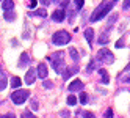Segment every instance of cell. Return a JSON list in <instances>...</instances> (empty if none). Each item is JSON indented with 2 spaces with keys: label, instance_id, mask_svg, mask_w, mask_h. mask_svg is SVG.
<instances>
[{
  "label": "cell",
  "instance_id": "obj_1",
  "mask_svg": "<svg viewBox=\"0 0 130 118\" xmlns=\"http://www.w3.org/2000/svg\"><path fill=\"white\" fill-rule=\"evenodd\" d=\"M116 2H104V3H100L94 11H92V14H91V22H97V21H100V19H105V16L111 11V8H113V5H115Z\"/></svg>",
  "mask_w": 130,
  "mask_h": 118
},
{
  "label": "cell",
  "instance_id": "obj_2",
  "mask_svg": "<svg viewBox=\"0 0 130 118\" xmlns=\"http://www.w3.org/2000/svg\"><path fill=\"white\" fill-rule=\"evenodd\" d=\"M49 60L52 61V66L55 69V72H58V74L63 76V72H64V52H57V54H53V55L49 57Z\"/></svg>",
  "mask_w": 130,
  "mask_h": 118
},
{
  "label": "cell",
  "instance_id": "obj_3",
  "mask_svg": "<svg viewBox=\"0 0 130 118\" xmlns=\"http://www.w3.org/2000/svg\"><path fill=\"white\" fill-rule=\"evenodd\" d=\"M52 41L57 46H64V44H68L71 41V35L68 30H58L52 35Z\"/></svg>",
  "mask_w": 130,
  "mask_h": 118
},
{
  "label": "cell",
  "instance_id": "obj_4",
  "mask_svg": "<svg viewBox=\"0 0 130 118\" xmlns=\"http://www.w3.org/2000/svg\"><path fill=\"white\" fill-rule=\"evenodd\" d=\"M28 98H30V91H28V90H16V91L11 93V101L16 106L24 104Z\"/></svg>",
  "mask_w": 130,
  "mask_h": 118
},
{
  "label": "cell",
  "instance_id": "obj_5",
  "mask_svg": "<svg viewBox=\"0 0 130 118\" xmlns=\"http://www.w3.org/2000/svg\"><path fill=\"white\" fill-rule=\"evenodd\" d=\"M97 61H102V63H105V65H111V63H115V55H113V52L108 50L107 47H102V49L97 52Z\"/></svg>",
  "mask_w": 130,
  "mask_h": 118
},
{
  "label": "cell",
  "instance_id": "obj_6",
  "mask_svg": "<svg viewBox=\"0 0 130 118\" xmlns=\"http://www.w3.org/2000/svg\"><path fill=\"white\" fill-rule=\"evenodd\" d=\"M52 19H53V22H63L64 19H66V10H55L53 13H52Z\"/></svg>",
  "mask_w": 130,
  "mask_h": 118
},
{
  "label": "cell",
  "instance_id": "obj_7",
  "mask_svg": "<svg viewBox=\"0 0 130 118\" xmlns=\"http://www.w3.org/2000/svg\"><path fill=\"white\" fill-rule=\"evenodd\" d=\"M36 69H33V68H30L28 71H27V74H25V84L27 85H31V84H35V80H36Z\"/></svg>",
  "mask_w": 130,
  "mask_h": 118
},
{
  "label": "cell",
  "instance_id": "obj_8",
  "mask_svg": "<svg viewBox=\"0 0 130 118\" xmlns=\"http://www.w3.org/2000/svg\"><path fill=\"white\" fill-rule=\"evenodd\" d=\"M83 87H85V84H83L80 79H75L69 84L68 88H69V91H80V90H83Z\"/></svg>",
  "mask_w": 130,
  "mask_h": 118
},
{
  "label": "cell",
  "instance_id": "obj_9",
  "mask_svg": "<svg viewBox=\"0 0 130 118\" xmlns=\"http://www.w3.org/2000/svg\"><path fill=\"white\" fill-rule=\"evenodd\" d=\"M36 74H38L41 79H45V77H47V74H49L47 65H45V63H39L38 68H36Z\"/></svg>",
  "mask_w": 130,
  "mask_h": 118
},
{
  "label": "cell",
  "instance_id": "obj_10",
  "mask_svg": "<svg viewBox=\"0 0 130 118\" xmlns=\"http://www.w3.org/2000/svg\"><path fill=\"white\" fill-rule=\"evenodd\" d=\"M80 69H78V66H72V68H68V69H64V72H63V79L64 80H68L69 77H72L74 74H77Z\"/></svg>",
  "mask_w": 130,
  "mask_h": 118
},
{
  "label": "cell",
  "instance_id": "obj_11",
  "mask_svg": "<svg viewBox=\"0 0 130 118\" xmlns=\"http://www.w3.org/2000/svg\"><path fill=\"white\" fill-rule=\"evenodd\" d=\"M28 63H30V55H28L27 52H22L21 60H19V65H17V66H19V68H25Z\"/></svg>",
  "mask_w": 130,
  "mask_h": 118
},
{
  "label": "cell",
  "instance_id": "obj_12",
  "mask_svg": "<svg viewBox=\"0 0 130 118\" xmlns=\"http://www.w3.org/2000/svg\"><path fill=\"white\" fill-rule=\"evenodd\" d=\"M108 40H110V29L105 30L104 33L99 36V44H100V46H105V44L108 43Z\"/></svg>",
  "mask_w": 130,
  "mask_h": 118
},
{
  "label": "cell",
  "instance_id": "obj_13",
  "mask_svg": "<svg viewBox=\"0 0 130 118\" xmlns=\"http://www.w3.org/2000/svg\"><path fill=\"white\" fill-rule=\"evenodd\" d=\"M2 8H3V13H6V11H14V2H13V0H6V2L2 3Z\"/></svg>",
  "mask_w": 130,
  "mask_h": 118
},
{
  "label": "cell",
  "instance_id": "obj_14",
  "mask_svg": "<svg viewBox=\"0 0 130 118\" xmlns=\"http://www.w3.org/2000/svg\"><path fill=\"white\" fill-rule=\"evenodd\" d=\"M83 33H85V38H86V41H88L89 44H92V40H94V30H92V29H86V30L83 32Z\"/></svg>",
  "mask_w": 130,
  "mask_h": 118
},
{
  "label": "cell",
  "instance_id": "obj_15",
  "mask_svg": "<svg viewBox=\"0 0 130 118\" xmlns=\"http://www.w3.org/2000/svg\"><path fill=\"white\" fill-rule=\"evenodd\" d=\"M97 71L100 72V76H102V84H104V85L110 84V76H108V72H107L105 69H97Z\"/></svg>",
  "mask_w": 130,
  "mask_h": 118
},
{
  "label": "cell",
  "instance_id": "obj_16",
  "mask_svg": "<svg viewBox=\"0 0 130 118\" xmlns=\"http://www.w3.org/2000/svg\"><path fill=\"white\" fill-rule=\"evenodd\" d=\"M3 17L8 22H13L16 19V11H6V13H3Z\"/></svg>",
  "mask_w": 130,
  "mask_h": 118
},
{
  "label": "cell",
  "instance_id": "obj_17",
  "mask_svg": "<svg viewBox=\"0 0 130 118\" xmlns=\"http://www.w3.org/2000/svg\"><path fill=\"white\" fill-rule=\"evenodd\" d=\"M21 84H22V80L17 77V76H14V77H11V82H10V85L13 87V88H19L21 87Z\"/></svg>",
  "mask_w": 130,
  "mask_h": 118
},
{
  "label": "cell",
  "instance_id": "obj_18",
  "mask_svg": "<svg viewBox=\"0 0 130 118\" xmlns=\"http://www.w3.org/2000/svg\"><path fill=\"white\" fill-rule=\"evenodd\" d=\"M96 68H97V58H96V60H91V61H89V65H88V68H86V72H88V74H91V72L94 71Z\"/></svg>",
  "mask_w": 130,
  "mask_h": 118
},
{
  "label": "cell",
  "instance_id": "obj_19",
  "mask_svg": "<svg viewBox=\"0 0 130 118\" xmlns=\"http://www.w3.org/2000/svg\"><path fill=\"white\" fill-rule=\"evenodd\" d=\"M69 54H71V58L74 60V63H77V61L80 60V57H78V52H77L75 49H74V47H71V49H69Z\"/></svg>",
  "mask_w": 130,
  "mask_h": 118
},
{
  "label": "cell",
  "instance_id": "obj_20",
  "mask_svg": "<svg viewBox=\"0 0 130 118\" xmlns=\"http://www.w3.org/2000/svg\"><path fill=\"white\" fill-rule=\"evenodd\" d=\"M30 16H39V17H45V16H47V11H45L44 8H42V10H36V11H35V13H31Z\"/></svg>",
  "mask_w": 130,
  "mask_h": 118
},
{
  "label": "cell",
  "instance_id": "obj_21",
  "mask_svg": "<svg viewBox=\"0 0 130 118\" xmlns=\"http://www.w3.org/2000/svg\"><path fill=\"white\" fill-rule=\"evenodd\" d=\"M119 80H121V82H124V84H130V72L119 76Z\"/></svg>",
  "mask_w": 130,
  "mask_h": 118
},
{
  "label": "cell",
  "instance_id": "obj_22",
  "mask_svg": "<svg viewBox=\"0 0 130 118\" xmlns=\"http://www.w3.org/2000/svg\"><path fill=\"white\" fill-rule=\"evenodd\" d=\"M77 101H78V99L74 96V95H69V96H68V104H69V106H75Z\"/></svg>",
  "mask_w": 130,
  "mask_h": 118
},
{
  "label": "cell",
  "instance_id": "obj_23",
  "mask_svg": "<svg viewBox=\"0 0 130 118\" xmlns=\"http://www.w3.org/2000/svg\"><path fill=\"white\" fill-rule=\"evenodd\" d=\"M124 41H125V36H121V38L116 41V44H115V46H116V49H121V47H124Z\"/></svg>",
  "mask_w": 130,
  "mask_h": 118
},
{
  "label": "cell",
  "instance_id": "obj_24",
  "mask_svg": "<svg viewBox=\"0 0 130 118\" xmlns=\"http://www.w3.org/2000/svg\"><path fill=\"white\" fill-rule=\"evenodd\" d=\"M6 85H8L6 77H2V79H0V91H3V90L6 88Z\"/></svg>",
  "mask_w": 130,
  "mask_h": 118
},
{
  "label": "cell",
  "instance_id": "obj_25",
  "mask_svg": "<svg viewBox=\"0 0 130 118\" xmlns=\"http://www.w3.org/2000/svg\"><path fill=\"white\" fill-rule=\"evenodd\" d=\"M116 19H118V14H116V13H115V14H111V16H110V19H108V27L113 25V24L116 22Z\"/></svg>",
  "mask_w": 130,
  "mask_h": 118
},
{
  "label": "cell",
  "instance_id": "obj_26",
  "mask_svg": "<svg viewBox=\"0 0 130 118\" xmlns=\"http://www.w3.org/2000/svg\"><path fill=\"white\" fill-rule=\"evenodd\" d=\"M21 118H36L30 110H25V112H22V115H21Z\"/></svg>",
  "mask_w": 130,
  "mask_h": 118
},
{
  "label": "cell",
  "instance_id": "obj_27",
  "mask_svg": "<svg viewBox=\"0 0 130 118\" xmlns=\"http://www.w3.org/2000/svg\"><path fill=\"white\" fill-rule=\"evenodd\" d=\"M82 116H83V118H96V115H94V113H92V112H88V110L82 112Z\"/></svg>",
  "mask_w": 130,
  "mask_h": 118
},
{
  "label": "cell",
  "instance_id": "obj_28",
  "mask_svg": "<svg viewBox=\"0 0 130 118\" xmlns=\"http://www.w3.org/2000/svg\"><path fill=\"white\" fill-rule=\"evenodd\" d=\"M80 102H82V104H86V102H88V95H86V93H83V91L80 93Z\"/></svg>",
  "mask_w": 130,
  "mask_h": 118
},
{
  "label": "cell",
  "instance_id": "obj_29",
  "mask_svg": "<svg viewBox=\"0 0 130 118\" xmlns=\"http://www.w3.org/2000/svg\"><path fill=\"white\" fill-rule=\"evenodd\" d=\"M104 118H113V109H107L104 113Z\"/></svg>",
  "mask_w": 130,
  "mask_h": 118
},
{
  "label": "cell",
  "instance_id": "obj_30",
  "mask_svg": "<svg viewBox=\"0 0 130 118\" xmlns=\"http://www.w3.org/2000/svg\"><path fill=\"white\" fill-rule=\"evenodd\" d=\"M77 5V10H80V8H83V5H85V2H83V0H75V2H74Z\"/></svg>",
  "mask_w": 130,
  "mask_h": 118
},
{
  "label": "cell",
  "instance_id": "obj_31",
  "mask_svg": "<svg viewBox=\"0 0 130 118\" xmlns=\"http://www.w3.org/2000/svg\"><path fill=\"white\" fill-rule=\"evenodd\" d=\"M31 110H38V101L36 99H31Z\"/></svg>",
  "mask_w": 130,
  "mask_h": 118
},
{
  "label": "cell",
  "instance_id": "obj_32",
  "mask_svg": "<svg viewBox=\"0 0 130 118\" xmlns=\"http://www.w3.org/2000/svg\"><path fill=\"white\" fill-rule=\"evenodd\" d=\"M42 84H44V87H45V88H52V87H53V84L50 82V80H44Z\"/></svg>",
  "mask_w": 130,
  "mask_h": 118
},
{
  "label": "cell",
  "instance_id": "obj_33",
  "mask_svg": "<svg viewBox=\"0 0 130 118\" xmlns=\"http://www.w3.org/2000/svg\"><path fill=\"white\" fill-rule=\"evenodd\" d=\"M61 116H63V118H69V116H71L69 110H63V112H61Z\"/></svg>",
  "mask_w": 130,
  "mask_h": 118
},
{
  "label": "cell",
  "instance_id": "obj_34",
  "mask_svg": "<svg viewBox=\"0 0 130 118\" xmlns=\"http://www.w3.org/2000/svg\"><path fill=\"white\" fill-rule=\"evenodd\" d=\"M0 118H16V115L14 113H6V115H2Z\"/></svg>",
  "mask_w": 130,
  "mask_h": 118
},
{
  "label": "cell",
  "instance_id": "obj_35",
  "mask_svg": "<svg viewBox=\"0 0 130 118\" xmlns=\"http://www.w3.org/2000/svg\"><path fill=\"white\" fill-rule=\"evenodd\" d=\"M124 10H128V8H130V0H125V2H124Z\"/></svg>",
  "mask_w": 130,
  "mask_h": 118
},
{
  "label": "cell",
  "instance_id": "obj_36",
  "mask_svg": "<svg viewBox=\"0 0 130 118\" xmlns=\"http://www.w3.org/2000/svg\"><path fill=\"white\" fill-rule=\"evenodd\" d=\"M36 3H38V2H36V0H33V2H30L28 8H30V10H33V8H36Z\"/></svg>",
  "mask_w": 130,
  "mask_h": 118
},
{
  "label": "cell",
  "instance_id": "obj_37",
  "mask_svg": "<svg viewBox=\"0 0 130 118\" xmlns=\"http://www.w3.org/2000/svg\"><path fill=\"white\" fill-rule=\"evenodd\" d=\"M2 77H5V72H3V69H2V66H0V79Z\"/></svg>",
  "mask_w": 130,
  "mask_h": 118
},
{
  "label": "cell",
  "instance_id": "obj_38",
  "mask_svg": "<svg viewBox=\"0 0 130 118\" xmlns=\"http://www.w3.org/2000/svg\"><path fill=\"white\" fill-rule=\"evenodd\" d=\"M125 72H130V63H128V65L125 66Z\"/></svg>",
  "mask_w": 130,
  "mask_h": 118
}]
</instances>
